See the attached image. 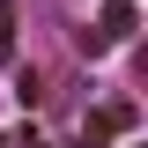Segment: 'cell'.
Instances as JSON below:
<instances>
[{
    "instance_id": "cell-1",
    "label": "cell",
    "mask_w": 148,
    "mask_h": 148,
    "mask_svg": "<svg viewBox=\"0 0 148 148\" xmlns=\"http://www.w3.org/2000/svg\"><path fill=\"white\" fill-rule=\"evenodd\" d=\"M133 126H141V111H133L126 96H111V104L89 119V141H111V133H133Z\"/></svg>"
},
{
    "instance_id": "cell-2",
    "label": "cell",
    "mask_w": 148,
    "mask_h": 148,
    "mask_svg": "<svg viewBox=\"0 0 148 148\" xmlns=\"http://www.w3.org/2000/svg\"><path fill=\"white\" fill-rule=\"evenodd\" d=\"M133 22H141L133 0H104V22H96V30H104V37H133Z\"/></svg>"
},
{
    "instance_id": "cell-3",
    "label": "cell",
    "mask_w": 148,
    "mask_h": 148,
    "mask_svg": "<svg viewBox=\"0 0 148 148\" xmlns=\"http://www.w3.org/2000/svg\"><path fill=\"white\" fill-rule=\"evenodd\" d=\"M74 45H82V59H104V52H111V37H104V30H74Z\"/></svg>"
},
{
    "instance_id": "cell-4",
    "label": "cell",
    "mask_w": 148,
    "mask_h": 148,
    "mask_svg": "<svg viewBox=\"0 0 148 148\" xmlns=\"http://www.w3.org/2000/svg\"><path fill=\"white\" fill-rule=\"evenodd\" d=\"M0 148H15V141H8V133H0Z\"/></svg>"
}]
</instances>
